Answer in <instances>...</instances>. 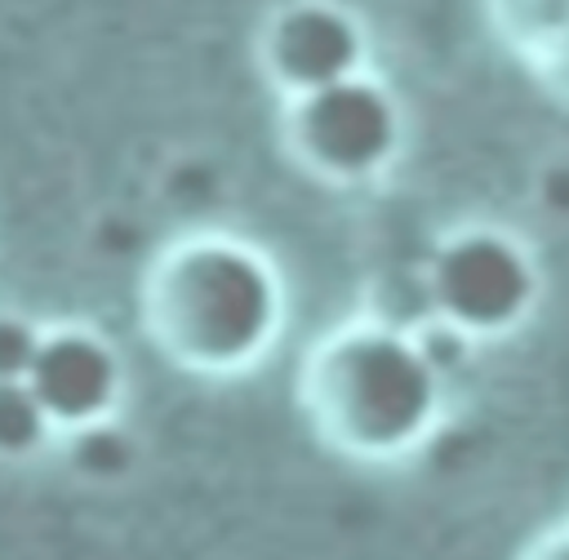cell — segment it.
Instances as JSON below:
<instances>
[{"mask_svg": "<svg viewBox=\"0 0 569 560\" xmlns=\"http://www.w3.org/2000/svg\"><path fill=\"white\" fill-rule=\"evenodd\" d=\"M142 311L169 360L222 373L249 364L271 342L284 298L262 253L236 240H191L160 258Z\"/></svg>", "mask_w": 569, "mask_h": 560, "instance_id": "1", "label": "cell"}, {"mask_svg": "<svg viewBox=\"0 0 569 560\" xmlns=\"http://www.w3.org/2000/svg\"><path fill=\"white\" fill-rule=\"evenodd\" d=\"M436 382L440 378L413 338L365 324L316 351L307 369V404L329 440L360 453H391L427 431Z\"/></svg>", "mask_w": 569, "mask_h": 560, "instance_id": "2", "label": "cell"}, {"mask_svg": "<svg viewBox=\"0 0 569 560\" xmlns=\"http://www.w3.org/2000/svg\"><path fill=\"white\" fill-rule=\"evenodd\" d=\"M293 151L333 182L378 173L400 147V107L369 76H342L325 89L298 93L289 111Z\"/></svg>", "mask_w": 569, "mask_h": 560, "instance_id": "3", "label": "cell"}, {"mask_svg": "<svg viewBox=\"0 0 569 560\" xmlns=\"http://www.w3.org/2000/svg\"><path fill=\"white\" fill-rule=\"evenodd\" d=\"M427 284L445 320L467 333H498L533 307L538 271L511 236L462 231L436 249Z\"/></svg>", "mask_w": 569, "mask_h": 560, "instance_id": "4", "label": "cell"}, {"mask_svg": "<svg viewBox=\"0 0 569 560\" xmlns=\"http://www.w3.org/2000/svg\"><path fill=\"white\" fill-rule=\"evenodd\" d=\"M262 62L271 80L298 98L356 76L365 62V31L356 13L333 0H293L267 22Z\"/></svg>", "mask_w": 569, "mask_h": 560, "instance_id": "5", "label": "cell"}, {"mask_svg": "<svg viewBox=\"0 0 569 560\" xmlns=\"http://www.w3.org/2000/svg\"><path fill=\"white\" fill-rule=\"evenodd\" d=\"M27 387L44 404L53 427L102 422L120 400V360L93 329H53L40 333L36 360L27 369Z\"/></svg>", "mask_w": 569, "mask_h": 560, "instance_id": "6", "label": "cell"}, {"mask_svg": "<svg viewBox=\"0 0 569 560\" xmlns=\"http://www.w3.org/2000/svg\"><path fill=\"white\" fill-rule=\"evenodd\" d=\"M493 9L507 40L533 53L538 62L569 40V0H493Z\"/></svg>", "mask_w": 569, "mask_h": 560, "instance_id": "7", "label": "cell"}, {"mask_svg": "<svg viewBox=\"0 0 569 560\" xmlns=\"http://www.w3.org/2000/svg\"><path fill=\"white\" fill-rule=\"evenodd\" d=\"M53 422L27 378H4L0 382V458H31L44 449Z\"/></svg>", "mask_w": 569, "mask_h": 560, "instance_id": "8", "label": "cell"}, {"mask_svg": "<svg viewBox=\"0 0 569 560\" xmlns=\"http://www.w3.org/2000/svg\"><path fill=\"white\" fill-rule=\"evenodd\" d=\"M71 458L84 476H120L129 467V440L111 427H98V422H84L76 427V444H71Z\"/></svg>", "mask_w": 569, "mask_h": 560, "instance_id": "9", "label": "cell"}, {"mask_svg": "<svg viewBox=\"0 0 569 560\" xmlns=\"http://www.w3.org/2000/svg\"><path fill=\"white\" fill-rule=\"evenodd\" d=\"M40 347V329L13 311H0V382L4 378H27L31 360Z\"/></svg>", "mask_w": 569, "mask_h": 560, "instance_id": "10", "label": "cell"}, {"mask_svg": "<svg viewBox=\"0 0 569 560\" xmlns=\"http://www.w3.org/2000/svg\"><path fill=\"white\" fill-rule=\"evenodd\" d=\"M529 560H569V529L556 533V538H547V542H538L529 551Z\"/></svg>", "mask_w": 569, "mask_h": 560, "instance_id": "11", "label": "cell"}, {"mask_svg": "<svg viewBox=\"0 0 569 560\" xmlns=\"http://www.w3.org/2000/svg\"><path fill=\"white\" fill-rule=\"evenodd\" d=\"M542 67H547L556 80H565V84H569V40H565V44H560L551 58H542Z\"/></svg>", "mask_w": 569, "mask_h": 560, "instance_id": "12", "label": "cell"}]
</instances>
